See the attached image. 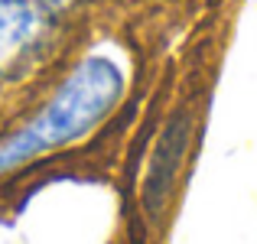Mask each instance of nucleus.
Listing matches in <instances>:
<instances>
[{"label":"nucleus","mask_w":257,"mask_h":244,"mask_svg":"<svg viewBox=\"0 0 257 244\" xmlns=\"http://www.w3.org/2000/svg\"><path fill=\"white\" fill-rule=\"evenodd\" d=\"M127 78L111 56L91 52L65 75L49 101L20 131L0 140V173L88 137L124 98Z\"/></svg>","instance_id":"obj_1"},{"label":"nucleus","mask_w":257,"mask_h":244,"mask_svg":"<svg viewBox=\"0 0 257 244\" xmlns=\"http://www.w3.org/2000/svg\"><path fill=\"white\" fill-rule=\"evenodd\" d=\"M69 0H0V75H17L39 52Z\"/></svg>","instance_id":"obj_2"},{"label":"nucleus","mask_w":257,"mask_h":244,"mask_svg":"<svg viewBox=\"0 0 257 244\" xmlns=\"http://www.w3.org/2000/svg\"><path fill=\"white\" fill-rule=\"evenodd\" d=\"M186 147H189V117L179 114V117L170 120L166 134L160 137L157 150L150 157V169H147V192H144V205L147 212L157 215L160 208L166 205L173 192V182L176 173H179V163L186 157Z\"/></svg>","instance_id":"obj_3"}]
</instances>
